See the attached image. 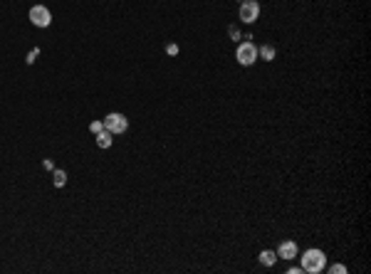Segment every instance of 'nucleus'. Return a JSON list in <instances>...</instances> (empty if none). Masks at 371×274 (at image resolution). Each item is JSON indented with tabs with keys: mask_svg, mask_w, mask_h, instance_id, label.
<instances>
[{
	"mask_svg": "<svg viewBox=\"0 0 371 274\" xmlns=\"http://www.w3.org/2000/svg\"><path fill=\"white\" fill-rule=\"evenodd\" d=\"M302 272L307 274H319L324 267H327V257H324V252L322 250H307V252H302Z\"/></svg>",
	"mask_w": 371,
	"mask_h": 274,
	"instance_id": "nucleus-1",
	"label": "nucleus"
},
{
	"mask_svg": "<svg viewBox=\"0 0 371 274\" xmlns=\"http://www.w3.org/2000/svg\"><path fill=\"white\" fill-rule=\"evenodd\" d=\"M235 59H238V64H242V67L255 64L258 62V47L250 40H245V42L238 45V50H235Z\"/></svg>",
	"mask_w": 371,
	"mask_h": 274,
	"instance_id": "nucleus-2",
	"label": "nucleus"
},
{
	"mask_svg": "<svg viewBox=\"0 0 371 274\" xmlns=\"http://www.w3.org/2000/svg\"><path fill=\"white\" fill-rule=\"evenodd\" d=\"M104 128L111 131L114 136H119V133H124L127 128H129V119L124 116V114H107V119H104Z\"/></svg>",
	"mask_w": 371,
	"mask_h": 274,
	"instance_id": "nucleus-3",
	"label": "nucleus"
},
{
	"mask_svg": "<svg viewBox=\"0 0 371 274\" xmlns=\"http://www.w3.org/2000/svg\"><path fill=\"white\" fill-rule=\"evenodd\" d=\"M260 18V3L258 0H242L240 3V20L245 25H253Z\"/></svg>",
	"mask_w": 371,
	"mask_h": 274,
	"instance_id": "nucleus-4",
	"label": "nucleus"
},
{
	"mask_svg": "<svg viewBox=\"0 0 371 274\" xmlns=\"http://www.w3.org/2000/svg\"><path fill=\"white\" fill-rule=\"evenodd\" d=\"M30 22H33L35 27H50L52 13H50L45 5H33V8H30Z\"/></svg>",
	"mask_w": 371,
	"mask_h": 274,
	"instance_id": "nucleus-5",
	"label": "nucleus"
},
{
	"mask_svg": "<svg viewBox=\"0 0 371 274\" xmlns=\"http://www.w3.org/2000/svg\"><path fill=\"white\" fill-rule=\"evenodd\" d=\"M277 259H287V262L297 259V242H292V239H285V242L280 245V250H277Z\"/></svg>",
	"mask_w": 371,
	"mask_h": 274,
	"instance_id": "nucleus-6",
	"label": "nucleus"
},
{
	"mask_svg": "<svg viewBox=\"0 0 371 274\" xmlns=\"http://www.w3.org/2000/svg\"><path fill=\"white\" fill-rule=\"evenodd\" d=\"M277 55V50H275V45H262L258 47V59H265V62H272Z\"/></svg>",
	"mask_w": 371,
	"mask_h": 274,
	"instance_id": "nucleus-7",
	"label": "nucleus"
},
{
	"mask_svg": "<svg viewBox=\"0 0 371 274\" xmlns=\"http://www.w3.org/2000/svg\"><path fill=\"white\" fill-rule=\"evenodd\" d=\"M111 141H114V133H111V131H107V128L97 133V146H99V148H109Z\"/></svg>",
	"mask_w": 371,
	"mask_h": 274,
	"instance_id": "nucleus-8",
	"label": "nucleus"
},
{
	"mask_svg": "<svg viewBox=\"0 0 371 274\" xmlns=\"http://www.w3.org/2000/svg\"><path fill=\"white\" fill-rule=\"evenodd\" d=\"M258 259H260V264H265V267H272V264L277 262V252H272V250H262Z\"/></svg>",
	"mask_w": 371,
	"mask_h": 274,
	"instance_id": "nucleus-9",
	"label": "nucleus"
},
{
	"mask_svg": "<svg viewBox=\"0 0 371 274\" xmlns=\"http://www.w3.org/2000/svg\"><path fill=\"white\" fill-rule=\"evenodd\" d=\"M52 183H55V188H62V185L67 183V173H65V170H59V168L52 170Z\"/></svg>",
	"mask_w": 371,
	"mask_h": 274,
	"instance_id": "nucleus-10",
	"label": "nucleus"
},
{
	"mask_svg": "<svg viewBox=\"0 0 371 274\" xmlns=\"http://www.w3.org/2000/svg\"><path fill=\"white\" fill-rule=\"evenodd\" d=\"M228 35H230V40H235V42H238V40L242 37V32L238 30V25H230V27H228Z\"/></svg>",
	"mask_w": 371,
	"mask_h": 274,
	"instance_id": "nucleus-11",
	"label": "nucleus"
},
{
	"mask_svg": "<svg viewBox=\"0 0 371 274\" xmlns=\"http://www.w3.org/2000/svg\"><path fill=\"white\" fill-rule=\"evenodd\" d=\"M89 131L97 136L99 131H104V121H92V124H89Z\"/></svg>",
	"mask_w": 371,
	"mask_h": 274,
	"instance_id": "nucleus-12",
	"label": "nucleus"
},
{
	"mask_svg": "<svg viewBox=\"0 0 371 274\" xmlns=\"http://www.w3.org/2000/svg\"><path fill=\"white\" fill-rule=\"evenodd\" d=\"M329 272H332V274H347V267H344V264H332V267H329Z\"/></svg>",
	"mask_w": 371,
	"mask_h": 274,
	"instance_id": "nucleus-13",
	"label": "nucleus"
},
{
	"mask_svg": "<svg viewBox=\"0 0 371 274\" xmlns=\"http://www.w3.org/2000/svg\"><path fill=\"white\" fill-rule=\"evenodd\" d=\"M40 55V47H35V50H33V52H30V55H27V64H33V62H35V57Z\"/></svg>",
	"mask_w": 371,
	"mask_h": 274,
	"instance_id": "nucleus-14",
	"label": "nucleus"
},
{
	"mask_svg": "<svg viewBox=\"0 0 371 274\" xmlns=\"http://www.w3.org/2000/svg\"><path fill=\"white\" fill-rule=\"evenodd\" d=\"M166 52H168L171 57H173V55H178V45H173V42H171V45L166 47Z\"/></svg>",
	"mask_w": 371,
	"mask_h": 274,
	"instance_id": "nucleus-15",
	"label": "nucleus"
},
{
	"mask_svg": "<svg viewBox=\"0 0 371 274\" xmlns=\"http://www.w3.org/2000/svg\"><path fill=\"white\" fill-rule=\"evenodd\" d=\"M287 272H290V274H299V272H302V267H290Z\"/></svg>",
	"mask_w": 371,
	"mask_h": 274,
	"instance_id": "nucleus-16",
	"label": "nucleus"
},
{
	"mask_svg": "<svg viewBox=\"0 0 371 274\" xmlns=\"http://www.w3.org/2000/svg\"><path fill=\"white\" fill-rule=\"evenodd\" d=\"M240 3H242V0H240Z\"/></svg>",
	"mask_w": 371,
	"mask_h": 274,
	"instance_id": "nucleus-17",
	"label": "nucleus"
}]
</instances>
